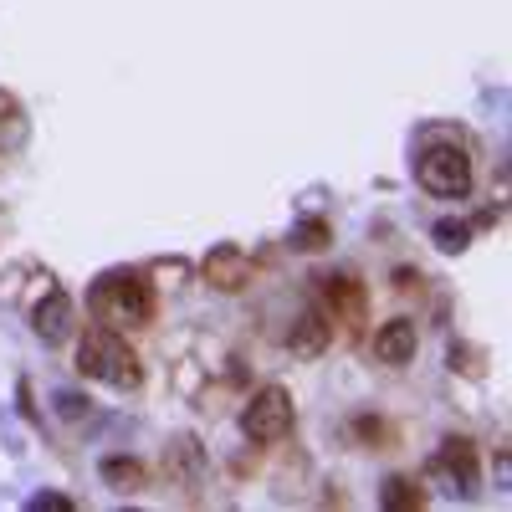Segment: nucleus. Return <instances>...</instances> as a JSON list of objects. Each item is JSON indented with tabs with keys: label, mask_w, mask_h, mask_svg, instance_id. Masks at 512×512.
Masks as SVG:
<instances>
[{
	"label": "nucleus",
	"mask_w": 512,
	"mask_h": 512,
	"mask_svg": "<svg viewBox=\"0 0 512 512\" xmlns=\"http://www.w3.org/2000/svg\"><path fill=\"white\" fill-rule=\"evenodd\" d=\"M77 369L88 374V379H103V384H118V390H134V384L144 379L134 349L118 338V328H88L82 333V344H77Z\"/></svg>",
	"instance_id": "f257e3e1"
},
{
	"label": "nucleus",
	"mask_w": 512,
	"mask_h": 512,
	"mask_svg": "<svg viewBox=\"0 0 512 512\" xmlns=\"http://www.w3.org/2000/svg\"><path fill=\"white\" fill-rule=\"evenodd\" d=\"M88 308L103 328H144L154 318V292L139 277H98L88 292Z\"/></svg>",
	"instance_id": "f03ea898"
},
{
	"label": "nucleus",
	"mask_w": 512,
	"mask_h": 512,
	"mask_svg": "<svg viewBox=\"0 0 512 512\" xmlns=\"http://www.w3.org/2000/svg\"><path fill=\"white\" fill-rule=\"evenodd\" d=\"M415 180H420V190H431L441 200H456L477 180L472 175V154H466L461 144H425L415 154Z\"/></svg>",
	"instance_id": "7ed1b4c3"
},
{
	"label": "nucleus",
	"mask_w": 512,
	"mask_h": 512,
	"mask_svg": "<svg viewBox=\"0 0 512 512\" xmlns=\"http://www.w3.org/2000/svg\"><path fill=\"white\" fill-rule=\"evenodd\" d=\"M241 431H246V441H256V446L282 441V436L292 431V395L282 390V384H267V390H256L251 405L241 410Z\"/></svg>",
	"instance_id": "20e7f679"
},
{
	"label": "nucleus",
	"mask_w": 512,
	"mask_h": 512,
	"mask_svg": "<svg viewBox=\"0 0 512 512\" xmlns=\"http://www.w3.org/2000/svg\"><path fill=\"white\" fill-rule=\"evenodd\" d=\"M436 466L451 477V487H456L461 497H472V492H477V446L466 441V436H446Z\"/></svg>",
	"instance_id": "39448f33"
},
{
	"label": "nucleus",
	"mask_w": 512,
	"mask_h": 512,
	"mask_svg": "<svg viewBox=\"0 0 512 512\" xmlns=\"http://www.w3.org/2000/svg\"><path fill=\"white\" fill-rule=\"evenodd\" d=\"M31 328H36L41 344H62V338L72 333V303H67L62 287L47 292V297H41V303L31 308Z\"/></svg>",
	"instance_id": "423d86ee"
},
{
	"label": "nucleus",
	"mask_w": 512,
	"mask_h": 512,
	"mask_svg": "<svg viewBox=\"0 0 512 512\" xmlns=\"http://www.w3.org/2000/svg\"><path fill=\"white\" fill-rule=\"evenodd\" d=\"M415 323L410 318H395V323H384L379 333H374V359L379 364H390V369H405L410 359H415Z\"/></svg>",
	"instance_id": "0eeeda50"
},
{
	"label": "nucleus",
	"mask_w": 512,
	"mask_h": 512,
	"mask_svg": "<svg viewBox=\"0 0 512 512\" xmlns=\"http://www.w3.org/2000/svg\"><path fill=\"white\" fill-rule=\"evenodd\" d=\"M287 349L297 359H318L328 349V318L323 313H303V318H297V328H292V338H287Z\"/></svg>",
	"instance_id": "6e6552de"
},
{
	"label": "nucleus",
	"mask_w": 512,
	"mask_h": 512,
	"mask_svg": "<svg viewBox=\"0 0 512 512\" xmlns=\"http://www.w3.org/2000/svg\"><path fill=\"white\" fill-rule=\"evenodd\" d=\"M205 277L210 282H216V287H241L246 282V256L241 251H216V256H210V262H205Z\"/></svg>",
	"instance_id": "1a4fd4ad"
},
{
	"label": "nucleus",
	"mask_w": 512,
	"mask_h": 512,
	"mask_svg": "<svg viewBox=\"0 0 512 512\" xmlns=\"http://www.w3.org/2000/svg\"><path fill=\"white\" fill-rule=\"evenodd\" d=\"M328 303H333L338 313L359 318V313H364V292H359V282H354V277H328Z\"/></svg>",
	"instance_id": "9d476101"
},
{
	"label": "nucleus",
	"mask_w": 512,
	"mask_h": 512,
	"mask_svg": "<svg viewBox=\"0 0 512 512\" xmlns=\"http://www.w3.org/2000/svg\"><path fill=\"white\" fill-rule=\"evenodd\" d=\"M328 236H333V231H328V221H303V226L292 231V246H297V251H323V246H328Z\"/></svg>",
	"instance_id": "9b49d317"
},
{
	"label": "nucleus",
	"mask_w": 512,
	"mask_h": 512,
	"mask_svg": "<svg viewBox=\"0 0 512 512\" xmlns=\"http://www.w3.org/2000/svg\"><path fill=\"white\" fill-rule=\"evenodd\" d=\"M379 502H384V507H405V512H410V507H420V492H415L405 477H390V482H384V492H379Z\"/></svg>",
	"instance_id": "f8f14e48"
},
{
	"label": "nucleus",
	"mask_w": 512,
	"mask_h": 512,
	"mask_svg": "<svg viewBox=\"0 0 512 512\" xmlns=\"http://www.w3.org/2000/svg\"><path fill=\"white\" fill-rule=\"evenodd\" d=\"M103 477H108V482H118L123 492H134V487L144 482V472H139L134 461H103Z\"/></svg>",
	"instance_id": "ddd939ff"
},
{
	"label": "nucleus",
	"mask_w": 512,
	"mask_h": 512,
	"mask_svg": "<svg viewBox=\"0 0 512 512\" xmlns=\"http://www.w3.org/2000/svg\"><path fill=\"white\" fill-rule=\"evenodd\" d=\"M436 241H441V251H461L472 241V226L466 221H436Z\"/></svg>",
	"instance_id": "4468645a"
},
{
	"label": "nucleus",
	"mask_w": 512,
	"mask_h": 512,
	"mask_svg": "<svg viewBox=\"0 0 512 512\" xmlns=\"http://www.w3.org/2000/svg\"><path fill=\"white\" fill-rule=\"evenodd\" d=\"M52 507H62V512H67L72 502H67V497H57V492H41V497H31V512H52Z\"/></svg>",
	"instance_id": "2eb2a0df"
},
{
	"label": "nucleus",
	"mask_w": 512,
	"mask_h": 512,
	"mask_svg": "<svg viewBox=\"0 0 512 512\" xmlns=\"http://www.w3.org/2000/svg\"><path fill=\"white\" fill-rule=\"evenodd\" d=\"M6 118H21V108H16L11 93H0V123H6Z\"/></svg>",
	"instance_id": "dca6fc26"
}]
</instances>
